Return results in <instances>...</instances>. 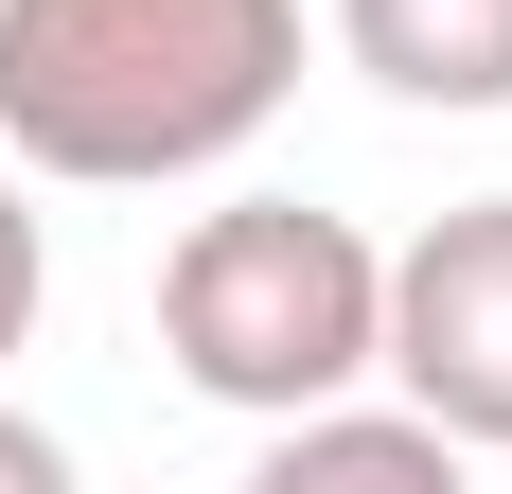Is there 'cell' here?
Here are the masks:
<instances>
[{
    "label": "cell",
    "mask_w": 512,
    "mask_h": 494,
    "mask_svg": "<svg viewBox=\"0 0 512 494\" xmlns=\"http://www.w3.org/2000/svg\"><path fill=\"white\" fill-rule=\"evenodd\" d=\"M301 106V0H0V159L53 195L230 177Z\"/></svg>",
    "instance_id": "1"
},
{
    "label": "cell",
    "mask_w": 512,
    "mask_h": 494,
    "mask_svg": "<svg viewBox=\"0 0 512 494\" xmlns=\"http://www.w3.org/2000/svg\"><path fill=\"white\" fill-rule=\"evenodd\" d=\"M336 71H371L424 124H495L512 106V0H318Z\"/></svg>",
    "instance_id": "4"
},
{
    "label": "cell",
    "mask_w": 512,
    "mask_h": 494,
    "mask_svg": "<svg viewBox=\"0 0 512 494\" xmlns=\"http://www.w3.org/2000/svg\"><path fill=\"white\" fill-rule=\"evenodd\" d=\"M371 371H389L460 459H512V195H460V212H424V230L389 247Z\"/></svg>",
    "instance_id": "3"
},
{
    "label": "cell",
    "mask_w": 512,
    "mask_h": 494,
    "mask_svg": "<svg viewBox=\"0 0 512 494\" xmlns=\"http://www.w3.org/2000/svg\"><path fill=\"white\" fill-rule=\"evenodd\" d=\"M371 300H389V247L354 212H318V195H212L159 247V353L230 424H283V406L354 389L371 371Z\"/></svg>",
    "instance_id": "2"
},
{
    "label": "cell",
    "mask_w": 512,
    "mask_h": 494,
    "mask_svg": "<svg viewBox=\"0 0 512 494\" xmlns=\"http://www.w3.org/2000/svg\"><path fill=\"white\" fill-rule=\"evenodd\" d=\"M36 318H53V212H36V177L0 159V371L36 353Z\"/></svg>",
    "instance_id": "6"
},
{
    "label": "cell",
    "mask_w": 512,
    "mask_h": 494,
    "mask_svg": "<svg viewBox=\"0 0 512 494\" xmlns=\"http://www.w3.org/2000/svg\"><path fill=\"white\" fill-rule=\"evenodd\" d=\"M248 477L265 494H371V477H407V494H460L477 459L424 424L389 371H354V389H318V406H283V424H248Z\"/></svg>",
    "instance_id": "5"
},
{
    "label": "cell",
    "mask_w": 512,
    "mask_h": 494,
    "mask_svg": "<svg viewBox=\"0 0 512 494\" xmlns=\"http://www.w3.org/2000/svg\"><path fill=\"white\" fill-rule=\"evenodd\" d=\"M0 494H71V442H53L36 406H0Z\"/></svg>",
    "instance_id": "7"
}]
</instances>
